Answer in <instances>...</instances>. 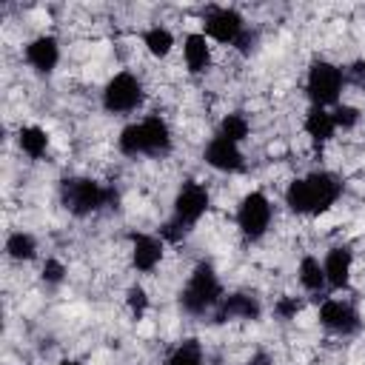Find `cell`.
Segmentation results:
<instances>
[{"label": "cell", "mask_w": 365, "mask_h": 365, "mask_svg": "<svg viewBox=\"0 0 365 365\" xmlns=\"http://www.w3.org/2000/svg\"><path fill=\"white\" fill-rule=\"evenodd\" d=\"M339 197H342V180L325 168L302 174L291 180L285 188V205L297 217H322L336 205Z\"/></svg>", "instance_id": "cell-1"}, {"label": "cell", "mask_w": 365, "mask_h": 365, "mask_svg": "<svg viewBox=\"0 0 365 365\" xmlns=\"http://www.w3.org/2000/svg\"><path fill=\"white\" fill-rule=\"evenodd\" d=\"M117 151L123 157H154L163 160L174 151V131L168 125L165 117L160 114H145L143 120L128 123L120 134H117Z\"/></svg>", "instance_id": "cell-2"}, {"label": "cell", "mask_w": 365, "mask_h": 365, "mask_svg": "<svg viewBox=\"0 0 365 365\" xmlns=\"http://www.w3.org/2000/svg\"><path fill=\"white\" fill-rule=\"evenodd\" d=\"M222 282L211 262H197L180 291V311L188 317H205L222 302Z\"/></svg>", "instance_id": "cell-3"}, {"label": "cell", "mask_w": 365, "mask_h": 365, "mask_svg": "<svg viewBox=\"0 0 365 365\" xmlns=\"http://www.w3.org/2000/svg\"><path fill=\"white\" fill-rule=\"evenodd\" d=\"M345 71L342 66H336L334 60L317 57L311 60L308 71H305V97L311 106L317 108H334L336 103H342V91H345Z\"/></svg>", "instance_id": "cell-4"}, {"label": "cell", "mask_w": 365, "mask_h": 365, "mask_svg": "<svg viewBox=\"0 0 365 365\" xmlns=\"http://www.w3.org/2000/svg\"><path fill=\"white\" fill-rule=\"evenodd\" d=\"M114 197H117L114 188L103 185L94 177H68L60 185V202L74 217H91V214H97V211L108 208V202Z\"/></svg>", "instance_id": "cell-5"}, {"label": "cell", "mask_w": 365, "mask_h": 365, "mask_svg": "<svg viewBox=\"0 0 365 365\" xmlns=\"http://www.w3.org/2000/svg\"><path fill=\"white\" fill-rule=\"evenodd\" d=\"M143 103H145V83L134 71H114L100 91L103 111L114 117L134 114L137 108H143Z\"/></svg>", "instance_id": "cell-6"}, {"label": "cell", "mask_w": 365, "mask_h": 365, "mask_svg": "<svg viewBox=\"0 0 365 365\" xmlns=\"http://www.w3.org/2000/svg\"><path fill=\"white\" fill-rule=\"evenodd\" d=\"M234 220H237L240 234L248 242H259L271 231V222H274V205H271L268 194L259 188H251L248 194H242L237 202Z\"/></svg>", "instance_id": "cell-7"}, {"label": "cell", "mask_w": 365, "mask_h": 365, "mask_svg": "<svg viewBox=\"0 0 365 365\" xmlns=\"http://www.w3.org/2000/svg\"><path fill=\"white\" fill-rule=\"evenodd\" d=\"M200 31L217 46L237 48L240 40L248 34V20L234 6H208L202 11V29Z\"/></svg>", "instance_id": "cell-8"}, {"label": "cell", "mask_w": 365, "mask_h": 365, "mask_svg": "<svg viewBox=\"0 0 365 365\" xmlns=\"http://www.w3.org/2000/svg\"><path fill=\"white\" fill-rule=\"evenodd\" d=\"M211 208V191L205 182H197V180H188L177 188L174 194V202H171V220L177 228H182L185 234L208 214Z\"/></svg>", "instance_id": "cell-9"}, {"label": "cell", "mask_w": 365, "mask_h": 365, "mask_svg": "<svg viewBox=\"0 0 365 365\" xmlns=\"http://www.w3.org/2000/svg\"><path fill=\"white\" fill-rule=\"evenodd\" d=\"M317 319H319V325H322L328 334H334V336H354V334L362 328L359 311H356L348 299H339V297H325V299L319 302Z\"/></svg>", "instance_id": "cell-10"}, {"label": "cell", "mask_w": 365, "mask_h": 365, "mask_svg": "<svg viewBox=\"0 0 365 365\" xmlns=\"http://www.w3.org/2000/svg\"><path fill=\"white\" fill-rule=\"evenodd\" d=\"M202 163H205L208 168L220 171V174H240V171H245V165H248L242 148H240L237 143L220 137V134H214V137L205 143V148H202Z\"/></svg>", "instance_id": "cell-11"}, {"label": "cell", "mask_w": 365, "mask_h": 365, "mask_svg": "<svg viewBox=\"0 0 365 365\" xmlns=\"http://www.w3.org/2000/svg\"><path fill=\"white\" fill-rule=\"evenodd\" d=\"M165 257V242L157 234H145V231H134L128 237V262L134 271L140 274H151L157 271V265Z\"/></svg>", "instance_id": "cell-12"}, {"label": "cell", "mask_w": 365, "mask_h": 365, "mask_svg": "<svg viewBox=\"0 0 365 365\" xmlns=\"http://www.w3.org/2000/svg\"><path fill=\"white\" fill-rule=\"evenodd\" d=\"M23 60H26V66L31 68V71H37V74H51L57 66H60V60H63V48H60V40L54 37V34H37V37H31L29 43H26V48H23Z\"/></svg>", "instance_id": "cell-13"}, {"label": "cell", "mask_w": 365, "mask_h": 365, "mask_svg": "<svg viewBox=\"0 0 365 365\" xmlns=\"http://www.w3.org/2000/svg\"><path fill=\"white\" fill-rule=\"evenodd\" d=\"M180 51H182V66L188 74L200 77V74H208L214 68V46L202 31H188L182 37Z\"/></svg>", "instance_id": "cell-14"}, {"label": "cell", "mask_w": 365, "mask_h": 365, "mask_svg": "<svg viewBox=\"0 0 365 365\" xmlns=\"http://www.w3.org/2000/svg\"><path fill=\"white\" fill-rule=\"evenodd\" d=\"M262 314V305L254 294H242V291H234V294H225L222 302L217 305L214 311V319L222 325V322H254L259 319Z\"/></svg>", "instance_id": "cell-15"}, {"label": "cell", "mask_w": 365, "mask_h": 365, "mask_svg": "<svg viewBox=\"0 0 365 365\" xmlns=\"http://www.w3.org/2000/svg\"><path fill=\"white\" fill-rule=\"evenodd\" d=\"M322 268H325L328 288H334V291L348 288L351 285V277H354V251L348 245L328 248V254L322 259Z\"/></svg>", "instance_id": "cell-16"}, {"label": "cell", "mask_w": 365, "mask_h": 365, "mask_svg": "<svg viewBox=\"0 0 365 365\" xmlns=\"http://www.w3.org/2000/svg\"><path fill=\"white\" fill-rule=\"evenodd\" d=\"M143 48H145V54L151 57V60H165V57H171V51L177 48V37H174V31L168 29V26H163V23H154V26H148L145 31H143Z\"/></svg>", "instance_id": "cell-17"}, {"label": "cell", "mask_w": 365, "mask_h": 365, "mask_svg": "<svg viewBox=\"0 0 365 365\" xmlns=\"http://www.w3.org/2000/svg\"><path fill=\"white\" fill-rule=\"evenodd\" d=\"M302 131H305L314 143H319V145L331 143V140L336 137V123H334V117H331V108H317V106H311V108L305 111V117H302Z\"/></svg>", "instance_id": "cell-18"}, {"label": "cell", "mask_w": 365, "mask_h": 365, "mask_svg": "<svg viewBox=\"0 0 365 365\" xmlns=\"http://www.w3.org/2000/svg\"><path fill=\"white\" fill-rule=\"evenodd\" d=\"M48 131L43 125H20L17 128V148L29 157V160H43L48 154Z\"/></svg>", "instance_id": "cell-19"}, {"label": "cell", "mask_w": 365, "mask_h": 365, "mask_svg": "<svg viewBox=\"0 0 365 365\" xmlns=\"http://www.w3.org/2000/svg\"><path fill=\"white\" fill-rule=\"evenodd\" d=\"M297 279H299V285H302L308 294H319V291L328 288L325 268H322V262H319L314 254H305V257L299 259V265H297Z\"/></svg>", "instance_id": "cell-20"}, {"label": "cell", "mask_w": 365, "mask_h": 365, "mask_svg": "<svg viewBox=\"0 0 365 365\" xmlns=\"http://www.w3.org/2000/svg\"><path fill=\"white\" fill-rule=\"evenodd\" d=\"M6 257L11 262H31L37 257V240H34V234H29L23 228L20 231H11L6 237Z\"/></svg>", "instance_id": "cell-21"}, {"label": "cell", "mask_w": 365, "mask_h": 365, "mask_svg": "<svg viewBox=\"0 0 365 365\" xmlns=\"http://www.w3.org/2000/svg\"><path fill=\"white\" fill-rule=\"evenodd\" d=\"M217 134L231 140V143H237V145H242L251 137V120L242 111H228V114H222V120L217 125Z\"/></svg>", "instance_id": "cell-22"}, {"label": "cell", "mask_w": 365, "mask_h": 365, "mask_svg": "<svg viewBox=\"0 0 365 365\" xmlns=\"http://www.w3.org/2000/svg\"><path fill=\"white\" fill-rule=\"evenodd\" d=\"M163 365H205V356H202V345L197 339H182L168 356Z\"/></svg>", "instance_id": "cell-23"}, {"label": "cell", "mask_w": 365, "mask_h": 365, "mask_svg": "<svg viewBox=\"0 0 365 365\" xmlns=\"http://www.w3.org/2000/svg\"><path fill=\"white\" fill-rule=\"evenodd\" d=\"M331 117H334V123H336V131H351V128L359 125L362 111H359L356 106H351V103H336V106L331 108Z\"/></svg>", "instance_id": "cell-24"}, {"label": "cell", "mask_w": 365, "mask_h": 365, "mask_svg": "<svg viewBox=\"0 0 365 365\" xmlns=\"http://www.w3.org/2000/svg\"><path fill=\"white\" fill-rule=\"evenodd\" d=\"M148 291L143 288V285H128V291H125V308L131 311V317L134 319H140L145 311H148Z\"/></svg>", "instance_id": "cell-25"}, {"label": "cell", "mask_w": 365, "mask_h": 365, "mask_svg": "<svg viewBox=\"0 0 365 365\" xmlns=\"http://www.w3.org/2000/svg\"><path fill=\"white\" fill-rule=\"evenodd\" d=\"M66 274H68V268H66L63 259H57V257H46L43 265H40V279H43L46 285H60V282L66 279Z\"/></svg>", "instance_id": "cell-26"}, {"label": "cell", "mask_w": 365, "mask_h": 365, "mask_svg": "<svg viewBox=\"0 0 365 365\" xmlns=\"http://www.w3.org/2000/svg\"><path fill=\"white\" fill-rule=\"evenodd\" d=\"M271 311H274V317L282 319V322L297 319V314L302 311V299H299V297H277Z\"/></svg>", "instance_id": "cell-27"}, {"label": "cell", "mask_w": 365, "mask_h": 365, "mask_svg": "<svg viewBox=\"0 0 365 365\" xmlns=\"http://www.w3.org/2000/svg\"><path fill=\"white\" fill-rule=\"evenodd\" d=\"M342 71H345V83H348V86L365 91V60H354V63H348Z\"/></svg>", "instance_id": "cell-28"}, {"label": "cell", "mask_w": 365, "mask_h": 365, "mask_svg": "<svg viewBox=\"0 0 365 365\" xmlns=\"http://www.w3.org/2000/svg\"><path fill=\"white\" fill-rule=\"evenodd\" d=\"M245 365H271V356H268V354H254Z\"/></svg>", "instance_id": "cell-29"}, {"label": "cell", "mask_w": 365, "mask_h": 365, "mask_svg": "<svg viewBox=\"0 0 365 365\" xmlns=\"http://www.w3.org/2000/svg\"><path fill=\"white\" fill-rule=\"evenodd\" d=\"M60 365H80V362H77V359H63Z\"/></svg>", "instance_id": "cell-30"}]
</instances>
